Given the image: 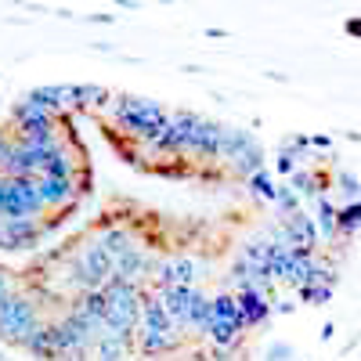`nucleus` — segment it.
<instances>
[{
	"label": "nucleus",
	"instance_id": "nucleus-5",
	"mask_svg": "<svg viewBox=\"0 0 361 361\" xmlns=\"http://www.w3.org/2000/svg\"><path fill=\"white\" fill-rule=\"evenodd\" d=\"M250 185H253V192H257V195H264V199H275V195H279L275 180H271V177H267L264 170H257V173L250 177Z\"/></svg>",
	"mask_w": 361,
	"mask_h": 361
},
{
	"label": "nucleus",
	"instance_id": "nucleus-4",
	"mask_svg": "<svg viewBox=\"0 0 361 361\" xmlns=\"http://www.w3.org/2000/svg\"><path fill=\"white\" fill-rule=\"evenodd\" d=\"M235 304H238V318H243V325H257V322H264L271 314V304H267L264 289H238Z\"/></svg>",
	"mask_w": 361,
	"mask_h": 361
},
{
	"label": "nucleus",
	"instance_id": "nucleus-1",
	"mask_svg": "<svg viewBox=\"0 0 361 361\" xmlns=\"http://www.w3.org/2000/svg\"><path fill=\"white\" fill-rule=\"evenodd\" d=\"M37 325H44L40 322V314H37V307L29 304V300H22V296H8L4 304H0V333L4 336H11V340H18V343H25L29 340V333H33Z\"/></svg>",
	"mask_w": 361,
	"mask_h": 361
},
{
	"label": "nucleus",
	"instance_id": "nucleus-2",
	"mask_svg": "<svg viewBox=\"0 0 361 361\" xmlns=\"http://www.w3.org/2000/svg\"><path fill=\"white\" fill-rule=\"evenodd\" d=\"M0 235H4V250H29L40 238V224H37V217L0 221Z\"/></svg>",
	"mask_w": 361,
	"mask_h": 361
},
{
	"label": "nucleus",
	"instance_id": "nucleus-3",
	"mask_svg": "<svg viewBox=\"0 0 361 361\" xmlns=\"http://www.w3.org/2000/svg\"><path fill=\"white\" fill-rule=\"evenodd\" d=\"M47 209H66L76 199V177H37Z\"/></svg>",
	"mask_w": 361,
	"mask_h": 361
}]
</instances>
